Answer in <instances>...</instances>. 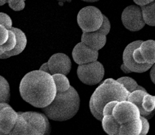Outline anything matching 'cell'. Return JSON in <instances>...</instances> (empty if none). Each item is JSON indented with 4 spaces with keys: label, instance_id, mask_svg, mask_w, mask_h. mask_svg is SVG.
I'll return each instance as SVG.
<instances>
[{
    "label": "cell",
    "instance_id": "836d02e7",
    "mask_svg": "<svg viewBox=\"0 0 155 135\" xmlns=\"http://www.w3.org/2000/svg\"><path fill=\"white\" fill-rule=\"evenodd\" d=\"M154 0H133V2L139 6H143L153 2Z\"/></svg>",
    "mask_w": 155,
    "mask_h": 135
},
{
    "label": "cell",
    "instance_id": "ba28073f",
    "mask_svg": "<svg viewBox=\"0 0 155 135\" xmlns=\"http://www.w3.org/2000/svg\"><path fill=\"white\" fill-rule=\"evenodd\" d=\"M112 115L120 124L141 118L139 107L127 100L119 101L117 104L114 107Z\"/></svg>",
    "mask_w": 155,
    "mask_h": 135
},
{
    "label": "cell",
    "instance_id": "8d00e7d4",
    "mask_svg": "<svg viewBox=\"0 0 155 135\" xmlns=\"http://www.w3.org/2000/svg\"><path fill=\"white\" fill-rule=\"evenodd\" d=\"M121 69L122 71H123L124 72H125V73H126V74H128V73H130V72H132L128 68H127L126 66H125L124 64L121 65Z\"/></svg>",
    "mask_w": 155,
    "mask_h": 135
},
{
    "label": "cell",
    "instance_id": "e0dca14e",
    "mask_svg": "<svg viewBox=\"0 0 155 135\" xmlns=\"http://www.w3.org/2000/svg\"><path fill=\"white\" fill-rule=\"evenodd\" d=\"M142 130V121L141 118L132 120L127 123L121 124L119 134L120 135H139Z\"/></svg>",
    "mask_w": 155,
    "mask_h": 135
},
{
    "label": "cell",
    "instance_id": "d6986e66",
    "mask_svg": "<svg viewBox=\"0 0 155 135\" xmlns=\"http://www.w3.org/2000/svg\"><path fill=\"white\" fill-rule=\"evenodd\" d=\"M143 19L146 24L155 27V1L152 3L141 6Z\"/></svg>",
    "mask_w": 155,
    "mask_h": 135
},
{
    "label": "cell",
    "instance_id": "44dd1931",
    "mask_svg": "<svg viewBox=\"0 0 155 135\" xmlns=\"http://www.w3.org/2000/svg\"><path fill=\"white\" fill-rule=\"evenodd\" d=\"M56 86L57 92H64L69 90L71 87L69 79L66 74H54L52 75Z\"/></svg>",
    "mask_w": 155,
    "mask_h": 135
},
{
    "label": "cell",
    "instance_id": "ffe728a7",
    "mask_svg": "<svg viewBox=\"0 0 155 135\" xmlns=\"http://www.w3.org/2000/svg\"><path fill=\"white\" fill-rule=\"evenodd\" d=\"M28 135V123L21 112H18V117L13 129L10 135Z\"/></svg>",
    "mask_w": 155,
    "mask_h": 135
},
{
    "label": "cell",
    "instance_id": "3957f363",
    "mask_svg": "<svg viewBox=\"0 0 155 135\" xmlns=\"http://www.w3.org/2000/svg\"><path fill=\"white\" fill-rule=\"evenodd\" d=\"M130 92L119 81L113 79H107L97 87L90 99L97 112L103 114L105 105L112 101H121L127 100Z\"/></svg>",
    "mask_w": 155,
    "mask_h": 135
},
{
    "label": "cell",
    "instance_id": "603a6c76",
    "mask_svg": "<svg viewBox=\"0 0 155 135\" xmlns=\"http://www.w3.org/2000/svg\"><path fill=\"white\" fill-rule=\"evenodd\" d=\"M142 107L145 111L152 112L155 110V96L151 95L147 92L142 99Z\"/></svg>",
    "mask_w": 155,
    "mask_h": 135
},
{
    "label": "cell",
    "instance_id": "4dcf8cb0",
    "mask_svg": "<svg viewBox=\"0 0 155 135\" xmlns=\"http://www.w3.org/2000/svg\"><path fill=\"white\" fill-rule=\"evenodd\" d=\"M141 119L142 121V130L140 135H146L148 133L150 130V123L146 117L141 116Z\"/></svg>",
    "mask_w": 155,
    "mask_h": 135
},
{
    "label": "cell",
    "instance_id": "4316f807",
    "mask_svg": "<svg viewBox=\"0 0 155 135\" xmlns=\"http://www.w3.org/2000/svg\"><path fill=\"white\" fill-rule=\"evenodd\" d=\"M0 25L6 27L8 30L12 28V21L11 17L4 12H0Z\"/></svg>",
    "mask_w": 155,
    "mask_h": 135
},
{
    "label": "cell",
    "instance_id": "e575fe53",
    "mask_svg": "<svg viewBox=\"0 0 155 135\" xmlns=\"http://www.w3.org/2000/svg\"><path fill=\"white\" fill-rule=\"evenodd\" d=\"M150 76L151 81L152 83L155 84V64L152 65L151 67L150 72Z\"/></svg>",
    "mask_w": 155,
    "mask_h": 135
},
{
    "label": "cell",
    "instance_id": "60d3db41",
    "mask_svg": "<svg viewBox=\"0 0 155 135\" xmlns=\"http://www.w3.org/2000/svg\"><path fill=\"white\" fill-rule=\"evenodd\" d=\"M81 1L86 2H96L99 1V0H81Z\"/></svg>",
    "mask_w": 155,
    "mask_h": 135
},
{
    "label": "cell",
    "instance_id": "7bdbcfd3",
    "mask_svg": "<svg viewBox=\"0 0 155 135\" xmlns=\"http://www.w3.org/2000/svg\"><path fill=\"white\" fill-rule=\"evenodd\" d=\"M25 1H26V0H25Z\"/></svg>",
    "mask_w": 155,
    "mask_h": 135
},
{
    "label": "cell",
    "instance_id": "52a82bcc",
    "mask_svg": "<svg viewBox=\"0 0 155 135\" xmlns=\"http://www.w3.org/2000/svg\"><path fill=\"white\" fill-rule=\"evenodd\" d=\"M121 21L125 28L130 31H139L146 25L141 6L131 5L126 7L121 14Z\"/></svg>",
    "mask_w": 155,
    "mask_h": 135
},
{
    "label": "cell",
    "instance_id": "9c48e42d",
    "mask_svg": "<svg viewBox=\"0 0 155 135\" xmlns=\"http://www.w3.org/2000/svg\"><path fill=\"white\" fill-rule=\"evenodd\" d=\"M143 41L139 40L135 41L127 45L125 48L123 54V61L124 64L132 72H137V73H143L151 68L153 64H139L135 61L133 58V52L136 48L139 47L141 42Z\"/></svg>",
    "mask_w": 155,
    "mask_h": 135
},
{
    "label": "cell",
    "instance_id": "8fae6325",
    "mask_svg": "<svg viewBox=\"0 0 155 135\" xmlns=\"http://www.w3.org/2000/svg\"><path fill=\"white\" fill-rule=\"evenodd\" d=\"M50 74H68L71 71V60L64 53H56L51 57L48 61Z\"/></svg>",
    "mask_w": 155,
    "mask_h": 135
},
{
    "label": "cell",
    "instance_id": "83f0119b",
    "mask_svg": "<svg viewBox=\"0 0 155 135\" xmlns=\"http://www.w3.org/2000/svg\"><path fill=\"white\" fill-rule=\"evenodd\" d=\"M110 27H111L110 22L108 18H107L106 15H104V21H103V23H102L101 26L100 27L99 29L97 30V31L107 35L109 33L110 31Z\"/></svg>",
    "mask_w": 155,
    "mask_h": 135
},
{
    "label": "cell",
    "instance_id": "d4e9b609",
    "mask_svg": "<svg viewBox=\"0 0 155 135\" xmlns=\"http://www.w3.org/2000/svg\"><path fill=\"white\" fill-rule=\"evenodd\" d=\"M17 44V38L15 32L12 31V30H9V36L8 39L7 40L6 43L2 45V48L4 50L5 52L11 51L16 46Z\"/></svg>",
    "mask_w": 155,
    "mask_h": 135
},
{
    "label": "cell",
    "instance_id": "9a60e30c",
    "mask_svg": "<svg viewBox=\"0 0 155 135\" xmlns=\"http://www.w3.org/2000/svg\"><path fill=\"white\" fill-rule=\"evenodd\" d=\"M140 54L143 59L144 63L155 64V41L147 40L142 41L139 47Z\"/></svg>",
    "mask_w": 155,
    "mask_h": 135
},
{
    "label": "cell",
    "instance_id": "d6a6232c",
    "mask_svg": "<svg viewBox=\"0 0 155 135\" xmlns=\"http://www.w3.org/2000/svg\"><path fill=\"white\" fill-rule=\"evenodd\" d=\"M138 48H139V47H138ZM138 48L134 50V52H133V54H132V55H133V58H134V60H135V61L137 62V63H139V64H146V63H144L143 59V58H142L141 54H140V52L139 51Z\"/></svg>",
    "mask_w": 155,
    "mask_h": 135
},
{
    "label": "cell",
    "instance_id": "1f68e13d",
    "mask_svg": "<svg viewBox=\"0 0 155 135\" xmlns=\"http://www.w3.org/2000/svg\"><path fill=\"white\" fill-rule=\"evenodd\" d=\"M89 107H90V110H91V112L92 115L95 117L97 120L101 121L102 119H103V117H104L103 114H101V113H99V112H97V110L95 109V107H94L91 104H89Z\"/></svg>",
    "mask_w": 155,
    "mask_h": 135
},
{
    "label": "cell",
    "instance_id": "ab89813d",
    "mask_svg": "<svg viewBox=\"0 0 155 135\" xmlns=\"http://www.w3.org/2000/svg\"><path fill=\"white\" fill-rule=\"evenodd\" d=\"M137 90H141V91H143L147 92L146 90L143 87H142V86H138V87H137Z\"/></svg>",
    "mask_w": 155,
    "mask_h": 135
},
{
    "label": "cell",
    "instance_id": "74e56055",
    "mask_svg": "<svg viewBox=\"0 0 155 135\" xmlns=\"http://www.w3.org/2000/svg\"><path fill=\"white\" fill-rule=\"evenodd\" d=\"M8 103H6V102H3V103H0V111H1V110L5 106H8Z\"/></svg>",
    "mask_w": 155,
    "mask_h": 135
},
{
    "label": "cell",
    "instance_id": "7a4b0ae2",
    "mask_svg": "<svg viewBox=\"0 0 155 135\" xmlns=\"http://www.w3.org/2000/svg\"><path fill=\"white\" fill-rule=\"evenodd\" d=\"M80 98L78 92L72 86L64 92H57L53 101L42 108L50 119L65 121L72 119L79 111Z\"/></svg>",
    "mask_w": 155,
    "mask_h": 135
},
{
    "label": "cell",
    "instance_id": "d590c367",
    "mask_svg": "<svg viewBox=\"0 0 155 135\" xmlns=\"http://www.w3.org/2000/svg\"><path fill=\"white\" fill-rule=\"evenodd\" d=\"M39 70H40V71H44V72H48V73H50V70H49L48 62L42 65V66L40 67Z\"/></svg>",
    "mask_w": 155,
    "mask_h": 135
},
{
    "label": "cell",
    "instance_id": "4fadbf2b",
    "mask_svg": "<svg viewBox=\"0 0 155 135\" xmlns=\"http://www.w3.org/2000/svg\"><path fill=\"white\" fill-rule=\"evenodd\" d=\"M106 35L98 31L93 32H83L81 41L90 48L99 51L106 44Z\"/></svg>",
    "mask_w": 155,
    "mask_h": 135
},
{
    "label": "cell",
    "instance_id": "f1b7e54d",
    "mask_svg": "<svg viewBox=\"0 0 155 135\" xmlns=\"http://www.w3.org/2000/svg\"><path fill=\"white\" fill-rule=\"evenodd\" d=\"M118 102L119 101H112L108 102V103H107L106 105H105L103 108V111H102V112H103V115L104 116L112 115L114 107H115V106Z\"/></svg>",
    "mask_w": 155,
    "mask_h": 135
},
{
    "label": "cell",
    "instance_id": "6da1fadb",
    "mask_svg": "<svg viewBox=\"0 0 155 135\" xmlns=\"http://www.w3.org/2000/svg\"><path fill=\"white\" fill-rule=\"evenodd\" d=\"M19 92L25 101L41 109L51 104L57 93L52 74L40 70L30 72L23 77Z\"/></svg>",
    "mask_w": 155,
    "mask_h": 135
},
{
    "label": "cell",
    "instance_id": "277c9868",
    "mask_svg": "<svg viewBox=\"0 0 155 135\" xmlns=\"http://www.w3.org/2000/svg\"><path fill=\"white\" fill-rule=\"evenodd\" d=\"M104 16L97 7L86 6L80 10L77 15V23L83 32L96 31L101 26Z\"/></svg>",
    "mask_w": 155,
    "mask_h": 135
},
{
    "label": "cell",
    "instance_id": "cb8c5ba5",
    "mask_svg": "<svg viewBox=\"0 0 155 135\" xmlns=\"http://www.w3.org/2000/svg\"><path fill=\"white\" fill-rule=\"evenodd\" d=\"M117 81L121 83L122 85H124V86L128 91L130 93L137 90V87L139 86L135 80L129 77H121V78L117 79Z\"/></svg>",
    "mask_w": 155,
    "mask_h": 135
},
{
    "label": "cell",
    "instance_id": "484cf974",
    "mask_svg": "<svg viewBox=\"0 0 155 135\" xmlns=\"http://www.w3.org/2000/svg\"><path fill=\"white\" fill-rule=\"evenodd\" d=\"M8 4L15 11H21L25 8V0H8Z\"/></svg>",
    "mask_w": 155,
    "mask_h": 135
},
{
    "label": "cell",
    "instance_id": "f35d334b",
    "mask_svg": "<svg viewBox=\"0 0 155 135\" xmlns=\"http://www.w3.org/2000/svg\"><path fill=\"white\" fill-rule=\"evenodd\" d=\"M8 0H0V6H3L5 4L8 3Z\"/></svg>",
    "mask_w": 155,
    "mask_h": 135
},
{
    "label": "cell",
    "instance_id": "7402d4cb",
    "mask_svg": "<svg viewBox=\"0 0 155 135\" xmlns=\"http://www.w3.org/2000/svg\"><path fill=\"white\" fill-rule=\"evenodd\" d=\"M10 86L7 80L0 75V103H8L10 101Z\"/></svg>",
    "mask_w": 155,
    "mask_h": 135
},
{
    "label": "cell",
    "instance_id": "ac0fdd59",
    "mask_svg": "<svg viewBox=\"0 0 155 135\" xmlns=\"http://www.w3.org/2000/svg\"><path fill=\"white\" fill-rule=\"evenodd\" d=\"M101 122L102 127L106 133L109 135L119 134V127L121 124L117 121L112 114L104 116Z\"/></svg>",
    "mask_w": 155,
    "mask_h": 135
},
{
    "label": "cell",
    "instance_id": "5b68a950",
    "mask_svg": "<svg viewBox=\"0 0 155 135\" xmlns=\"http://www.w3.org/2000/svg\"><path fill=\"white\" fill-rule=\"evenodd\" d=\"M77 73L82 83L93 86L102 81L105 71L102 64L97 60L87 64L79 65Z\"/></svg>",
    "mask_w": 155,
    "mask_h": 135
},
{
    "label": "cell",
    "instance_id": "2e32d148",
    "mask_svg": "<svg viewBox=\"0 0 155 135\" xmlns=\"http://www.w3.org/2000/svg\"><path fill=\"white\" fill-rule=\"evenodd\" d=\"M146 93H147V92L146 91H141V90H135V91H134L129 94L127 100L132 102V103L135 104L139 107L141 116L146 117L147 119H150L154 115L155 112H147L145 111L143 107H142V99H143V97L146 94Z\"/></svg>",
    "mask_w": 155,
    "mask_h": 135
},
{
    "label": "cell",
    "instance_id": "b9f144b4",
    "mask_svg": "<svg viewBox=\"0 0 155 135\" xmlns=\"http://www.w3.org/2000/svg\"><path fill=\"white\" fill-rule=\"evenodd\" d=\"M4 52L5 51H4V50L3 49V48H2V46H0V55H2V54H3Z\"/></svg>",
    "mask_w": 155,
    "mask_h": 135
},
{
    "label": "cell",
    "instance_id": "5bb4252c",
    "mask_svg": "<svg viewBox=\"0 0 155 135\" xmlns=\"http://www.w3.org/2000/svg\"><path fill=\"white\" fill-rule=\"evenodd\" d=\"M12 31L15 32L17 38V44L15 48L11 51L4 52L2 55H0V59H8L9 57L12 56L18 55L20 53L24 51L26 48L27 45V38L26 35L24 32L17 28H11Z\"/></svg>",
    "mask_w": 155,
    "mask_h": 135
},
{
    "label": "cell",
    "instance_id": "8992f818",
    "mask_svg": "<svg viewBox=\"0 0 155 135\" xmlns=\"http://www.w3.org/2000/svg\"><path fill=\"white\" fill-rule=\"evenodd\" d=\"M28 123V134L44 135L51 133V125L46 114L37 112H21Z\"/></svg>",
    "mask_w": 155,
    "mask_h": 135
},
{
    "label": "cell",
    "instance_id": "7c38bea8",
    "mask_svg": "<svg viewBox=\"0 0 155 135\" xmlns=\"http://www.w3.org/2000/svg\"><path fill=\"white\" fill-rule=\"evenodd\" d=\"M18 117L17 112L8 104L0 111V131L4 135H10Z\"/></svg>",
    "mask_w": 155,
    "mask_h": 135
},
{
    "label": "cell",
    "instance_id": "ee69618b",
    "mask_svg": "<svg viewBox=\"0 0 155 135\" xmlns=\"http://www.w3.org/2000/svg\"><path fill=\"white\" fill-rule=\"evenodd\" d=\"M154 1H155V0H154Z\"/></svg>",
    "mask_w": 155,
    "mask_h": 135
},
{
    "label": "cell",
    "instance_id": "f546056e",
    "mask_svg": "<svg viewBox=\"0 0 155 135\" xmlns=\"http://www.w3.org/2000/svg\"><path fill=\"white\" fill-rule=\"evenodd\" d=\"M8 36L9 30L2 25H0V46L6 43L8 39Z\"/></svg>",
    "mask_w": 155,
    "mask_h": 135
},
{
    "label": "cell",
    "instance_id": "30bf717a",
    "mask_svg": "<svg viewBox=\"0 0 155 135\" xmlns=\"http://www.w3.org/2000/svg\"><path fill=\"white\" fill-rule=\"evenodd\" d=\"M72 55L76 64L82 65L97 61L99 57V52L81 41L74 46L72 50Z\"/></svg>",
    "mask_w": 155,
    "mask_h": 135
}]
</instances>
